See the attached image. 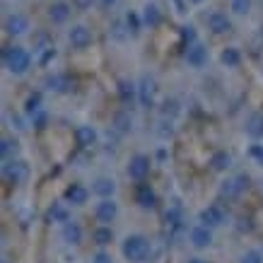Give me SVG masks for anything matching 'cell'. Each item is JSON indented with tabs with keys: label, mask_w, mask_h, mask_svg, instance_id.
<instances>
[{
	"label": "cell",
	"mask_w": 263,
	"mask_h": 263,
	"mask_svg": "<svg viewBox=\"0 0 263 263\" xmlns=\"http://www.w3.org/2000/svg\"><path fill=\"white\" fill-rule=\"evenodd\" d=\"M230 10L239 17L249 15L251 12V0H230Z\"/></svg>",
	"instance_id": "d4e9b609"
},
{
	"label": "cell",
	"mask_w": 263,
	"mask_h": 263,
	"mask_svg": "<svg viewBox=\"0 0 263 263\" xmlns=\"http://www.w3.org/2000/svg\"><path fill=\"white\" fill-rule=\"evenodd\" d=\"M247 133L251 138H261L263 136V114H251V116H249Z\"/></svg>",
	"instance_id": "d6986e66"
},
{
	"label": "cell",
	"mask_w": 263,
	"mask_h": 263,
	"mask_svg": "<svg viewBox=\"0 0 263 263\" xmlns=\"http://www.w3.org/2000/svg\"><path fill=\"white\" fill-rule=\"evenodd\" d=\"M186 61H189L191 68H203V65L208 63V48L203 46L200 41L191 44V46L186 48Z\"/></svg>",
	"instance_id": "8992f818"
},
{
	"label": "cell",
	"mask_w": 263,
	"mask_h": 263,
	"mask_svg": "<svg viewBox=\"0 0 263 263\" xmlns=\"http://www.w3.org/2000/svg\"><path fill=\"white\" fill-rule=\"evenodd\" d=\"M3 172H5V176H8L10 181H15V183L27 179V164H24V162H15V160L8 162V164L3 167Z\"/></svg>",
	"instance_id": "5bb4252c"
},
{
	"label": "cell",
	"mask_w": 263,
	"mask_h": 263,
	"mask_svg": "<svg viewBox=\"0 0 263 263\" xmlns=\"http://www.w3.org/2000/svg\"><path fill=\"white\" fill-rule=\"evenodd\" d=\"M249 183L247 176H239V179H232V181H224L222 186V196H227V198H234V196H239L241 191H244V186Z\"/></svg>",
	"instance_id": "2e32d148"
},
{
	"label": "cell",
	"mask_w": 263,
	"mask_h": 263,
	"mask_svg": "<svg viewBox=\"0 0 263 263\" xmlns=\"http://www.w3.org/2000/svg\"><path fill=\"white\" fill-rule=\"evenodd\" d=\"M241 263H263V256L258 251H249V254H244Z\"/></svg>",
	"instance_id": "4dcf8cb0"
},
{
	"label": "cell",
	"mask_w": 263,
	"mask_h": 263,
	"mask_svg": "<svg viewBox=\"0 0 263 263\" xmlns=\"http://www.w3.org/2000/svg\"><path fill=\"white\" fill-rule=\"evenodd\" d=\"M222 220H224V213L220 205H210L200 213V222L205 227H217V224H222Z\"/></svg>",
	"instance_id": "30bf717a"
},
{
	"label": "cell",
	"mask_w": 263,
	"mask_h": 263,
	"mask_svg": "<svg viewBox=\"0 0 263 263\" xmlns=\"http://www.w3.org/2000/svg\"><path fill=\"white\" fill-rule=\"evenodd\" d=\"M210 241H213V234H210V230H208L205 224H198V227H193L191 230V244L196 249L210 247Z\"/></svg>",
	"instance_id": "4fadbf2b"
},
{
	"label": "cell",
	"mask_w": 263,
	"mask_h": 263,
	"mask_svg": "<svg viewBox=\"0 0 263 263\" xmlns=\"http://www.w3.org/2000/svg\"><path fill=\"white\" fill-rule=\"evenodd\" d=\"M208 27L213 29V34H224L232 29V20L224 12H220V10H215V12H210L208 15Z\"/></svg>",
	"instance_id": "ba28073f"
},
{
	"label": "cell",
	"mask_w": 263,
	"mask_h": 263,
	"mask_svg": "<svg viewBox=\"0 0 263 263\" xmlns=\"http://www.w3.org/2000/svg\"><path fill=\"white\" fill-rule=\"evenodd\" d=\"M68 41L75 48H87L92 44V29L85 27V24H75L70 32H68Z\"/></svg>",
	"instance_id": "277c9868"
},
{
	"label": "cell",
	"mask_w": 263,
	"mask_h": 263,
	"mask_svg": "<svg viewBox=\"0 0 263 263\" xmlns=\"http://www.w3.org/2000/svg\"><path fill=\"white\" fill-rule=\"evenodd\" d=\"M123 256L130 263H145L150 256V241L145 239L143 234H130L123 241Z\"/></svg>",
	"instance_id": "7a4b0ae2"
},
{
	"label": "cell",
	"mask_w": 263,
	"mask_h": 263,
	"mask_svg": "<svg viewBox=\"0 0 263 263\" xmlns=\"http://www.w3.org/2000/svg\"><path fill=\"white\" fill-rule=\"evenodd\" d=\"M32 29V22H29V17L22 15V12H15V15H10L5 20V32L12 34V36H20V34H27Z\"/></svg>",
	"instance_id": "3957f363"
},
{
	"label": "cell",
	"mask_w": 263,
	"mask_h": 263,
	"mask_svg": "<svg viewBox=\"0 0 263 263\" xmlns=\"http://www.w3.org/2000/svg\"><path fill=\"white\" fill-rule=\"evenodd\" d=\"M140 22H143V17L138 15V12H133V10L126 15V24H128V32H130V34L140 32Z\"/></svg>",
	"instance_id": "484cf974"
},
{
	"label": "cell",
	"mask_w": 263,
	"mask_h": 263,
	"mask_svg": "<svg viewBox=\"0 0 263 263\" xmlns=\"http://www.w3.org/2000/svg\"><path fill=\"white\" fill-rule=\"evenodd\" d=\"M97 263H109V256H106V254H99V256H97Z\"/></svg>",
	"instance_id": "74e56055"
},
{
	"label": "cell",
	"mask_w": 263,
	"mask_h": 263,
	"mask_svg": "<svg viewBox=\"0 0 263 263\" xmlns=\"http://www.w3.org/2000/svg\"><path fill=\"white\" fill-rule=\"evenodd\" d=\"M70 15H72V5H68L65 0H58V3H53L48 8V17L53 20V24H65L70 20Z\"/></svg>",
	"instance_id": "9c48e42d"
},
{
	"label": "cell",
	"mask_w": 263,
	"mask_h": 263,
	"mask_svg": "<svg viewBox=\"0 0 263 263\" xmlns=\"http://www.w3.org/2000/svg\"><path fill=\"white\" fill-rule=\"evenodd\" d=\"M92 191H95L97 196H102V198H111V193L116 191V183H114L111 179H97L95 186H92Z\"/></svg>",
	"instance_id": "ac0fdd59"
},
{
	"label": "cell",
	"mask_w": 263,
	"mask_h": 263,
	"mask_svg": "<svg viewBox=\"0 0 263 263\" xmlns=\"http://www.w3.org/2000/svg\"><path fill=\"white\" fill-rule=\"evenodd\" d=\"M147 172H150V160H147L145 155H136V157L130 160V164H128V176L136 179V181L145 179Z\"/></svg>",
	"instance_id": "52a82bcc"
},
{
	"label": "cell",
	"mask_w": 263,
	"mask_h": 263,
	"mask_svg": "<svg viewBox=\"0 0 263 263\" xmlns=\"http://www.w3.org/2000/svg\"><path fill=\"white\" fill-rule=\"evenodd\" d=\"M114 121L119 123V126H116L119 130H128V123H130V119H128L126 114H116V119H114Z\"/></svg>",
	"instance_id": "1f68e13d"
},
{
	"label": "cell",
	"mask_w": 263,
	"mask_h": 263,
	"mask_svg": "<svg viewBox=\"0 0 263 263\" xmlns=\"http://www.w3.org/2000/svg\"><path fill=\"white\" fill-rule=\"evenodd\" d=\"M172 3H174V8H176V12H179V15H183V12H186V3H183V0H172Z\"/></svg>",
	"instance_id": "e575fe53"
},
{
	"label": "cell",
	"mask_w": 263,
	"mask_h": 263,
	"mask_svg": "<svg viewBox=\"0 0 263 263\" xmlns=\"http://www.w3.org/2000/svg\"><path fill=\"white\" fill-rule=\"evenodd\" d=\"M3 61H5V68H8L12 75H24V72L32 68V56L29 51L22 46H12L3 53Z\"/></svg>",
	"instance_id": "6da1fadb"
},
{
	"label": "cell",
	"mask_w": 263,
	"mask_h": 263,
	"mask_svg": "<svg viewBox=\"0 0 263 263\" xmlns=\"http://www.w3.org/2000/svg\"><path fill=\"white\" fill-rule=\"evenodd\" d=\"M95 239L99 241V244H109V241L114 239V232H111V227H106V224H104V227H99V230L95 232Z\"/></svg>",
	"instance_id": "4316f807"
},
{
	"label": "cell",
	"mask_w": 263,
	"mask_h": 263,
	"mask_svg": "<svg viewBox=\"0 0 263 263\" xmlns=\"http://www.w3.org/2000/svg\"><path fill=\"white\" fill-rule=\"evenodd\" d=\"M75 138H78V143H80L82 147H87V145H92L97 140V130L92 126H80L75 130Z\"/></svg>",
	"instance_id": "ffe728a7"
},
{
	"label": "cell",
	"mask_w": 263,
	"mask_h": 263,
	"mask_svg": "<svg viewBox=\"0 0 263 263\" xmlns=\"http://www.w3.org/2000/svg\"><path fill=\"white\" fill-rule=\"evenodd\" d=\"M136 200H138V203H140L143 208H152L155 203H157V196H155V191H152L147 183H143V186H138Z\"/></svg>",
	"instance_id": "e0dca14e"
},
{
	"label": "cell",
	"mask_w": 263,
	"mask_h": 263,
	"mask_svg": "<svg viewBox=\"0 0 263 263\" xmlns=\"http://www.w3.org/2000/svg\"><path fill=\"white\" fill-rule=\"evenodd\" d=\"M46 85H48L51 89H56V92H68V89L72 87L70 80H68L65 75H51V78L46 80Z\"/></svg>",
	"instance_id": "44dd1931"
},
{
	"label": "cell",
	"mask_w": 263,
	"mask_h": 263,
	"mask_svg": "<svg viewBox=\"0 0 263 263\" xmlns=\"http://www.w3.org/2000/svg\"><path fill=\"white\" fill-rule=\"evenodd\" d=\"M140 104H143L145 109H150L152 104H155V95H157V87H155V80H150V78H143V82H140Z\"/></svg>",
	"instance_id": "7c38bea8"
},
{
	"label": "cell",
	"mask_w": 263,
	"mask_h": 263,
	"mask_svg": "<svg viewBox=\"0 0 263 263\" xmlns=\"http://www.w3.org/2000/svg\"><path fill=\"white\" fill-rule=\"evenodd\" d=\"M191 3H196V5H200V3H203V0H191Z\"/></svg>",
	"instance_id": "f35d334b"
},
{
	"label": "cell",
	"mask_w": 263,
	"mask_h": 263,
	"mask_svg": "<svg viewBox=\"0 0 263 263\" xmlns=\"http://www.w3.org/2000/svg\"><path fill=\"white\" fill-rule=\"evenodd\" d=\"M230 162H232V157L227 155V152H215V155H213V160H210V164H213L215 172H224V169L230 167Z\"/></svg>",
	"instance_id": "cb8c5ba5"
},
{
	"label": "cell",
	"mask_w": 263,
	"mask_h": 263,
	"mask_svg": "<svg viewBox=\"0 0 263 263\" xmlns=\"http://www.w3.org/2000/svg\"><path fill=\"white\" fill-rule=\"evenodd\" d=\"M136 85H133V82H130V85H128V82H123V85H121V99H123V102H130V99H133V97H136Z\"/></svg>",
	"instance_id": "83f0119b"
},
{
	"label": "cell",
	"mask_w": 263,
	"mask_h": 263,
	"mask_svg": "<svg viewBox=\"0 0 263 263\" xmlns=\"http://www.w3.org/2000/svg\"><path fill=\"white\" fill-rule=\"evenodd\" d=\"M63 237L68 244H78V241L82 239V230H80V224H75V222H68L65 224V230H63Z\"/></svg>",
	"instance_id": "7402d4cb"
},
{
	"label": "cell",
	"mask_w": 263,
	"mask_h": 263,
	"mask_svg": "<svg viewBox=\"0 0 263 263\" xmlns=\"http://www.w3.org/2000/svg\"><path fill=\"white\" fill-rule=\"evenodd\" d=\"M251 157H256L258 164L263 167V145H254V147H251Z\"/></svg>",
	"instance_id": "d6a6232c"
},
{
	"label": "cell",
	"mask_w": 263,
	"mask_h": 263,
	"mask_svg": "<svg viewBox=\"0 0 263 263\" xmlns=\"http://www.w3.org/2000/svg\"><path fill=\"white\" fill-rule=\"evenodd\" d=\"M239 61H241V56H239V51H237L234 46H230V48H224L222 51V63L227 65V68H237Z\"/></svg>",
	"instance_id": "603a6c76"
},
{
	"label": "cell",
	"mask_w": 263,
	"mask_h": 263,
	"mask_svg": "<svg viewBox=\"0 0 263 263\" xmlns=\"http://www.w3.org/2000/svg\"><path fill=\"white\" fill-rule=\"evenodd\" d=\"M92 3H95V0H72V5H75L78 10H87V8H92Z\"/></svg>",
	"instance_id": "836d02e7"
},
{
	"label": "cell",
	"mask_w": 263,
	"mask_h": 263,
	"mask_svg": "<svg viewBox=\"0 0 263 263\" xmlns=\"http://www.w3.org/2000/svg\"><path fill=\"white\" fill-rule=\"evenodd\" d=\"M51 217H53V220H61V222H68V213H65V208H61V205L51 208Z\"/></svg>",
	"instance_id": "f546056e"
},
{
	"label": "cell",
	"mask_w": 263,
	"mask_h": 263,
	"mask_svg": "<svg viewBox=\"0 0 263 263\" xmlns=\"http://www.w3.org/2000/svg\"><path fill=\"white\" fill-rule=\"evenodd\" d=\"M99 3H102L104 8H116V5H119L121 0H99Z\"/></svg>",
	"instance_id": "8d00e7d4"
},
{
	"label": "cell",
	"mask_w": 263,
	"mask_h": 263,
	"mask_svg": "<svg viewBox=\"0 0 263 263\" xmlns=\"http://www.w3.org/2000/svg\"><path fill=\"white\" fill-rule=\"evenodd\" d=\"M0 145H3V147H0V152H3V157H8V155H10V147H12V143H10V140H3Z\"/></svg>",
	"instance_id": "d590c367"
},
{
	"label": "cell",
	"mask_w": 263,
	"mask_h": 263,
	"mask_svg": "<svg viewBox=\"0 0 263 263\" xmlns=\"http://www.w3.org/2000/svg\"><path fill=\"white\" fill-rule=\"evenodd\" d=\"M95 215L99 222L109 224V222H114V217L119 215V205L111 198H102V203H97V208H95Z\"/></svg>",
	"instance_id": "5b68a950"
},
{
	"label": "cell",
	"mask_w": 263,
	"mask_h": 263,
	"mask_svg": "<svg viewBox=\"0 0 263 263\" xmlns=\"http://www.w3.org/2000/svg\"><path fill=\"white\" fill-rule=\"evenodd\" d=\"M65 198H68V203H72V205H85L89 198V191L85 186H80V183H72L70 189H68V193H65Z\"/></svg>",
	"instance_id": "9a60e30c"
},
{
	"label": "cell",
	"mask_w": 263,
	"mask_h": 263,
	"mask_svg": "<svg viewBox=\"0 0 263 263\" xmlns=\"http://www.w3.org/2000/svg\"><path fill=\"white\" fill-rule=\"evenodd\" d=\"M143 24H147L150 29H155V27H160L162 24V10L155 5V3H145L143 8Z\"/></svg>",
	"instance_id": "8fae6325"
},
{
	"label": "cell",
	"mask_w": 263,
	"mask_h": 263,
	"mask_svg": "<svg viewBox=\"0 0 263 263\" xmlns=\"http://www.w3.org/2000/svg\"><path fill=\"white\" fill-rule=\"evenodd\" d=\"M39 109H41V95L36 92V95H32L29 99H27V111H29V114H39Z\"/></svg>",
	"instance_id": "f1b7e54d"
}]
</instances>
